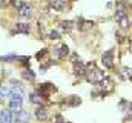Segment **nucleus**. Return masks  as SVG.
Listing matches in <instances>:
<instances>
[{
	"label": "nucleus",
	"instance_id": "nucleus-20",
	"mask_svg": "<svg viewBox=\"0 0 132 123\" xmlns=\"http://www.w3.org/2000/svg\"><path fill=\"white\" fill-rule=\"evenodd\" d=\"M11 89L9 88H5V86H0V95H9Z\"/></svg>",
	"mask_w": 132,
	"mask_h": 123
},
{
	"label": "nucleus",
	"instance_id": "nucleus-19",
	"mask_svg": "<svg viewBox=\"0 0 132 123\" xmlns=\"http://www.w3.org/2000/svg\"><path fill=\"white\" fill-rule=\"evenodd\" d=\"M49 39H52V40H59V39H60V34H59L57 31H51V32H49Z\"/></svg>",
	"mask_w": 132,
	"mask_h": 123
},
{
	"label": "nucleus",
	"instance_id": "nucleus-18",
	"mask_svg": "<svg viewBox=\"0 0 132 123\" xmlns=\"http://www.w3.org/2000/svg\"><path fill=\"white\" fill-rule=\"evenodd\" d=\"M80 102H81V100H80V97H75V95H74V97H71L69 105H72V106H74V105H80Z\"/></svg>",
	"mask_w": 132,
	"mask_h": 123
},
{
	"label": "nucleus",
	"instance_id": "nucleus-23",
	"mask_svg": "<svg viewBox=\"0 0 132 123\" xmlns=\"http://www.w3.org/2000/svg\"><path fill=\"white\" fill-rule=\"evenodd\" d=\"M54 123H65V120H63V117H62V116H55Z\"/></svg>",
	"mask_w": 132,
	"mask_h": 123
},
{
	"label": "nucleus",
	"instance_id": "nucleus-10",
	"mask_svg": "<svg viewBox=\"0 0 132 123\" xmlns=\"http://www.w3.org/2000/svg\"><path fill=\"white\" fill-rule=\"evenodd\" d=\"M74 72L75 75H83L86 72V66L81 62H74Z\"/></svg>",
	"mask_w": 132,
	"mask_h": 123
},
{
	"label": "nucleus",
	"instance_id": "nucleus-3",
	"mask_svg": "<svg viewBox=\"0 0 132 123\" xmlns=\"http://www.w3.org/2000/svg\"><path fill=\"white\" fill-rule=\"evenodd\" d=\"M22 103H23V97H22V94L19 92H14V94H11V103H9V106L12 108V109H20L22 108Z\"/></svg>",
	"mask_w": 132,
	"mask_h": 123
},
{
	"label": "nucleus",
	"instance_id": "nucleus-1",
	"mask_svg": "<svg viewBox=\"0 0 132 123\" xmlns=\"http://www.w3.org/2000/svg\"><path fill=\"white\" fill-rule=\"evenodd\" d=\"M85 75H86V80L91 82V83H100V82H103V79H104V74L97 68L95 63H89V65L86 66Z\"/></svg>",
	"mask_w": 132,
	"mask_h": 123
},
{
	"label": "nucleus",
	"instance_id": "nucleus-11",
	"mask_svg": "<svg viewBox=\"0 0 132 123\" xmlns=\"http://www.w3.org/2000/svg\"><path fill=\"white\" fill-rule=\"evenodd\" d=\"M51 6L55 11H63L66 8V0H51Z\"/></svg>",
	"mask_w": 132,
	"mask_h": 123
},
{
	"label": "nucleus",
	"instance_id": "nucleus-21",
	"mask_svg": "<svg viewBox=\"0 0 132 123\" xmlns=\"http://www.w3.org/2000/svg\"><path fill=\"white\" fill-rule=\"evenodd\" d=\"M23 3H25L23 0H12V5H14L15 8H20V6H22Z\"/></svg>",
	"mask_w": 132,
	"mask_h": 123
},
{
	"label": "nucleus",
	"instance_id": "nucleus-22",
	"mask_svg": "<svg viewBox=\"0 0 132 123\" xmlns=\"http://www.w3.org/2000/svg\"><path fill=\"white\" fill-rule=\"evenodd\" d=\"M123 74L131 77V75H132V69H131V68H123Z\"/></svg>",
	"mask_w": 132,
	"mask_h": 123
},
{
	"label": "nucleus",
	"instance_id": "nucleus-14",
	"mask_svg": "<svg viewBox=\"0 0 132 123\" xmlns=\"http://www.w3.org/2000/svg\"><path fill=\"white\" fill-rule=\"evenodd\" d=\"M29 98H31V102H32V103H37V105H38V103H42V100H43V98H42V95H40L38 92H31V94H29Z\"/></svg>",
	"mask_w": 132,
	"mask_h": 123
},
{
	"label": "nucleus",
	"instance_id": "nucleus-16",
	"mask_svg": "<svg viewBox=\"0 0 132 123\" xmlns=\"http://www.w3.org/2000/svg\"><path fill=\"white\" fill-rule=\"evenodd\" d=\"M19 57L15 56V54H9V56H3V57H0V60L2 62H11V60H17Z\"/></svg>",
	"mask_w": 132,
	"mask_h": 123
},
{
	"label": "nucleus",
	"instance_id": "nucleus-25",
	"mask_svg": "<svg viewBox=\"0 0 132 123\" xmlns=\"http://www.w3.org/2000/svg\"><path fill=\"white\" fill-rule=\"evenodd\" d=\"M8 3V0H0V6H3V5H6Z\"/></svg>",
	"mask_w": 132,
	"mask_h": 123
},
{
	"label": "nucleus",
	"instance_id": "nucleus-4",
	"mask_svg": "<svg viewBox=\"0 0 132 123\" xmlns=\"http://www.w3.org/2000/svg\"><path fill=\"white\" fill-rule=\"evenodd\" d=\"M12 120H14V123H28L29 122V114H28L26 111L19 109V111H15V114L12 116Z\"/></svg>",
	"mask_w": 132,
	"mask_h": 123
},
{
	"label": "nucleus",
	"instance_id": "nucleus-26",
	"mask_svg": "<svg viewBox=\"0 0 132 123\" xmlns=\"http://www.w3.org/2000/svg\"><path fill=\"white\" fill-rule=\"evenodd\" d=\"M129 108H131V111H132V103H131V106H129Z\"/></svg>",
	"mask_w": 132,
	"mask_h": 123
},
{
	"label": "nucleus",
	"instance_id": "nucleus-6",
	"mask_svg": "<svg viewBox=\"0 0 132 123\" xmlns=\"http://www.w3.org/2000/svg\"><path fill=\"white\" fill-rule=\"evenodd\" d=\"M32 8L29 6V5H26V3H23L20 8H19V16L22 17V19H29L31 16H32Z\"/></svg>",
	"mask_w": 132,
	"mask_h": 123
},
{
	"label": "nucleus",
	"instance_id": "nucleus-2",
	"mask_svg": "<svg viewBox=\"0 0 132 123\" xmlns=\"http://www.w3.org/2000/svg\"><path fill=\"white\" fill-rule=\"evenodd\" d=\"M115 20L120 23V26L123 28L128 26V12H126V6L123 2H118L115 6Z\"/></svg>",
	"mask_w": 132,
	"mask_h": 123
},
{
	"label": "nucleus",
	"instance_id": "nucleus-7",
	"mask_svg": "<svg viewBox=\"0 0 132 123\" xmlns=\"http://www.w3.org/2000/svg\"><path fill=\"white\" fill-rule=\"evenodd\" d=\"M52 91H55V88H54L52 85H49V83H43V85H40V88H38V94H40L42 97H48Z\"/></svg>",
	"mask_w": 132,
	"mask_h": 123
},
{
	"label": "nucleus",
	"instance_id": "nucleus-13",
	"mask_svg": "<svg viewBox=\"0 0 132 123\" xmlns=\"http://www.w3.org/2000/svg\"><path fill=\"white\" fill-rule=\"evenodd\" d=\"M15 31L20 32V34H28L29 32V25H26V23H17L15 25Z\"/></svg>",
	"mask_w": 132,
	"mask_h": 123
},
{
	"label": "nucleus",
	"instance_id": "nucleus-12",
	"mask_svg": "<svg viewBox=\"0 0 132 123\" xmlns=\"http://www.w3.org/2000/svg\"><path fill=\"white\" fill-rule=\"evenodd\" d=\"M35 117H37L38 120H46V119H48V109H46V108H37Z\"/></svg>",
	"mask_w": 132,
	"mask_h": 123
},
{
	"label": "nucleus",
	"instance_id": "nucleus-5",
	"mask_svg": "<svg viewBox=\"0 0 132 123\" xmlns=\"http://www.w3.org/2000/svg\"><path fill=\"white\" fill-rule=\"evenodd\" d=\"M101 62L106 68H112L114 66V51H106L103 56H101Z\"/></svg>",
	"mask_w": 132,
	"mask_h": 123
},
{
	"label": "nucleus",
	"instance_id": "nucleus-9",
	"mask_svg": "<svg viewBox=\"0 0 132 123\" xmlns=\"http://www.w3.org/2000/svg\"><path fill=\"white\" fill-rule=\"evenodd\" d=\"M0 123H12V114L9 109H3L0 112Z\"/></svg>",
	"mask_w": 132,
	"mask_h": 123
},
{
	"label": "nucleus",
	"instance_id": "nucleus-8",
	"mask_svg": "<svg viewBox=\"0 0 132 123\" xmlns=\"http://www.w3.org/2000/svg\"><path fill=\"white\" fill-rule=\"evenodd\" d=\"M68 52H69V48H68L66 45H62V46H59V48H54V54H55L57 59H62V57L68 56Z\"/></svg>",
	"mask_w": 132,
	"mask_h": 123
},
{
	"label": "nucleus",
	"instance_id": "nucleus-24",
	"mask_svg": "<svg viewBox=\"0 0 132 123\" xmlns=\"http://www.w3.org/2000/svg\"><path fill=\"white\" fill-rule=\"evenodd\" d=\"M22 63H23L25 66H28V65H29V57H22Z\"/></svg>",
	"mask_w": 132,
	"mask_h": 123
},
{
	"label": "nucleus",
	"instance_id": "nucleus-15",
	"mask_svg": "<svg viewBox=\"0 0 132 123\" xmlns=\"http://www.w3.org/2000/svg\"><path fill=\"white\" fill-rule=\"evenodd\" d=\"M22 74H23V79H28V80H34L35 79V74H34L31 69H25Z\"/></svg>",
	"mask_w": 132,
	"mask_h": 123
},
{
	"label": "nucleus",
	"instance_id": "nucleus-17",
	"mask_svg": "<svg viewBox=\"0 0 132 123\" xmlns=\"http://www.w3.org/2000/svg\"><path fill=\"white\" fill-rule=\"evenodd\" d=\"M72 25H74L72 22H62V28H63V29H66V31H71V29H72Z\"/></svg>",
	"mask_w": 132,
	"mask_h": 123
}]
</instances>
